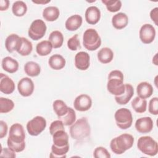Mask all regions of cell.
I'll return each instance as SVG.
<instances>
[{
	"mask_svg": "<svg viewBox=\"0 0 158 158\" xmlns=\"http://www.w3.org/2000/svg\"><path fill=\"white\" fill-rule=\"evenodd\" d=\"M85 20L90 25L96 24L101 18V11L96 6H89L85 11Z\"/></svg>",
	"mask_w": 158,
	"mask_h": 158,
	"instance_id": "17",
	"label": "cell"
},
{
	"mask_svg": "<svg viewBox=\"0 0 158 158\" xmlns=\"http://www.w3.org/2000/svg\"><path fill=\"white\" fill-rule=\"evenodd\" d=\"M60 130H65L64 125L63 124L61 120H54L51 123L49 127V133L51 135H52L56 131H59Z\"/></svg>",
	"mask_w": 158,
	"mask_h": 158,
	"instance_id": "39",
	"label": "cell"
},
{
	"mask_svg": "<svg viewBox=\"0 0 158 158\" xmlns=\"http://www.w3.org/2000/svg\"><path fill=\"white\" fill-rule=\"evenodd\" d=\"M114 118L117 126L122 130L130 128L133 123V116L131 111L127 108H120L116 110Z\"/></svg>",
	"mask_w": 158,
	"mask_h": 158,
	"instance_id": "7",
	"label": "cell"
},
{
	"mask_svg": "<svg viewBox=\"0 0 158 158\" xmlns=\"http://www.w3.org/2000/svg\"><path fill=\"white\" fill-rule=\"evenodd\" d=\"M137 147L141 152L149 156H154L158 152L157 141L149 136L140 137L138 140Z\"/></svg>",
	"mask_w": 158,
	"mask_h": 158,
	"instance_id": "5",
	"label": "cell"
},
{
	"mask_svg": "<svg viewBox=\"0 0 158 158\" xmlns=\"http://www.w3.org/2000/svg\"><path fill=\"white\" fill-rule=\"evenodd\" d=\"M59 120H61L63 124L65 126L72 125L76 120V114L75 110L72 108L69 107L68 112L64 116L59 118Z\"/></svg>",
	"mask_w": 158,
	"mask_h": 158,
	"instance_id": "34",
	"label": "cell"
},
{
	"mask_svg": "<svg viewBox=\"0 0 158 158\" xmlns=\"http://www.w3.org/2000/svg\"><path fill=\"white\" fill-rule=\"evenodd\" d=\"M52 48V45L49 40H44L37 44L36 51L39 56H46L51 52Z\"/></svg>",
	"mask_w": 158,
	"mask_h": 158,
	"instance_id": "29",
	"label": "cell"
},
{
	"mask_svg": "<svg viewBox=\"0 0 158 158\" xmlns=\"http://www.w3.org/2000/svg\"><path fill=\"white\" fill-rule=\"evenodd\" d=\"M90 126L86 117H82L75 122L70 128V135L73 139L81 141L89 136Z\"/></svg>",
	"mask_w": 158,
	"mask_h": 158,
	"instance_id": "4",
	"label": "cell"
},
{
	"mask_svg": "<svg viewBox=\"0 0 158 158\" xmlns=\"http://www.w3.org/2000/svg\"><path fill=\"white\" fill-rule=\"evenodd\" d=\"M15 88V86L14 81L9 77L1 73L0 79V91L6 94H9L14 92Z\"/></svg>",
	"mask_w": 158,
	"mask_h": 158,
	"instance_id": "16",
	"label": "cell"
},
{
	"mask_svg": "<svg viewBox=\"0 0 158 158\" xmlns=\"http://www.w3.org/2000/svg\"><path fill=\"white\" fill-rule=\"evenodd\" d=\"M132 108L137 113H144L146 110L147 101L145 99L141 98L138 96L135 97L131 102Z\"/></svg>",
	"mask_w": 158,
	"mask_h": 158,
	"instance_id": "31",
	"label": "cell"
},
{
	"mask_svg": "<svg viewBox=\"0 0 158 158\" xmlns=\"http://www.w3.org/2000/svg\"><path fill=\"white\" fill-rule=\"evenodd\" d=\"M46 30L44 22L41 19H36L30 25L28 31V36L34 41L39 40L44 36Z\"/></svg>",
	"mask_w": 158,
	"mask_h": 158,
	"instance_id": "8",
	"label": "cell"
},
{
	"mask_svg": "<svg viewBox=\"0 0 158 158\" xmlns=\"http://www.w3.org/2000/svg\"><path fill=\"white\" fill-rule=\"evenodd\" d=\"M20 37L17 34L9 35L5 40V47L9 52H13L16 51L19 44Z\"/></svg>",
	"mask_w": 158,
	"mask_h": 158,
	"instance_id": "25",
	"label": "cell"
},
{
	"mask_svg": "<svg viewBox=\"0 0 158 158\" xmlns=\"http://www.w3.org/2000/svg\"><path fill=\"white\" fill-rule=\"evenodd\" d=\"M24 71L27 75L31 77H37L41 72V67L35 62L29 61L25 64Z\"/></svg>",
	"mask_w": 158,
	"mask_h": 158,
	"instance_id": "28",
	"label": "cell"
},
{
	"mask_svg": "<svg viewBox=\"0 0 158 158\" xmlns=\"http://www.w3.org/2000/svg\"><path fill=\"white\" fill-rule=\"evenodd\" d=\"M9 6V1L8 0H1L0 1V10H6Z\"/></svg>",
	"mask_w": 158,
	"mask_h": 158,
	"instance_id": "44",
	"label": "cell"
},
{
	"mask_svg": "<svg viewBox=\"0 0 158 158\" xmlns=\"http://www.w3.org/2000/svg\"><path fill=\"white\" fill-rule=\"evenodd\" d=\"M14 107V103L12 100L6 98H0V113H8Z\"/></svg>",
	"mask_w": 158,
	"mask_h": 158,
	"instance_id": "35",
	"label": "cell"
},
{
	"mask_svg": "<svg viewBox=\"0 0 158 158\" xmlns=\"http://www.w3.org/2000/svg\"><path fill=\"white\" fill-rule=\"evenodd\" d=\"M34 83L32 80L28 77H24L20 80L17 85V88L20 95L28 97L32 94L34 91Z\"/></svg>",
	"mask_w": 158,
	"mask_h": 158,
	"instance_id": "11",
	"label": "cell"
},
{
	"mask_svg": "<svg viewBox=\"0 0 158 158\" xmlns=\"http://www.w3.org/2000/svg\"><path fill=\"white\" fill-rule=\"evenodd\" d=\"M102 2L105 4L107 9L111 12L118 11L122 7V2L119 0H102Z\"/></svg>",
	"mask_w": 158,
	"mask_h": 158,
	"instance_id": "36",
	"label": "cell"
},
{
	"mask_svg": "<svg viewBox=\"0 0 158 158\" xmlns=\"http://www.w3.org/2000/svg\"><path fill=\"white\" fill-rule=\"evenodd\" d=\"M123 74L118 70L111 71L108 76L107 89L113 95L120 96L125 90V86L123 84Z\"/></svg>",
	"mask_w": 158,
	"mask_h": 158,
	"instance_id": "2",
	"label": "cell"
},
{
	"mask_svg": "<svg viewBox=\"0 0 158 158\" xmlns=\"http://www.w3.org/2000/svg\"><path fill=\"white\" fill-rule=\"evenodd\" d=\"M25 133L23 126L16 123L11 125L7 140L8 148L15 152L23 151L25 148Z\"/></svg>",
	"mask_w": 158,
	"mask_h": 158,
	"instance_id": "1",
	"label": "cell"
},
{
	"mask_svg": "<svg viewBox=\"0 0 158 158\" xmlns=\"http://www.w3.org/2000/svg\"><path fill=\"white\" fill-rule=\"evenodd\" d=\"M92 106V99L89 96L81 94L78 96L74 100V108L78 111L84 112L89 110Z\"/></svg>",
	"mask_w": 158,
	"mask_h": 158,
	"instance_id": "12",
	"label": "cell"
},
{
	"mask_svg": "<svg viewBox=\"0 0 158 158\" xmlns=\"http://www.w3.org/2000/svg\"><path fill=\"white\" fill-rule=\"evenodd\" d=\"M52 107L58 118L64 116L69 110V107L67 106V104L60 99L54 101L52 104Z\"/></svg>",
	"mask_w": 158,
	"mask_h": 158,
	"instance_id": "32",
	"label": "cell"
},
{
	"mask_svg": "<svg viewBox=\"0 0 158 158\" xmlns=\"http://www.w3.org/2000/svg\"><path fill=\"white\" fill-rule=\"evenodd\" d=\"M125 92L120 96H115V100L116 102L120 105L127 104L134 94V89L131 85L127 83V84H125Z\"/></svg>",
	"mask_w": 158,
	"mask_h": 158,
	"instance_id": "18",
	"label": "cell"
},
{
	"mask_svg": "<svg viewBox=\"0 0 158 158\" xmlns=\"http://www.w3.org/2000/svg\"><path fill=\"white\" fill-rule=\"evenodd\" d=\"M136 130L140 133H148L152 131L154 124L149 117H144L136 120L135 125Z\"/></svg>",
	"mask_w": 158,
	"mask_h": 158,
	"instance_id": "13",
	"label": "cell"
},
{
	"mask_svg": "<svg viewBox=\"0 0 158 158\" xmlns=\"http://www.w3.org/2000/svg\"><path fill=\"white\" fill-rule=\"evenodd\" d=\"M33 50L31 41L24 37H20V40L16 51L22 56H28Z\"/></svg>",
	"mask_w": 158,
	"mask_h": 158,
	"instance_id": "22",
	"label": "cell"
},
{
	"mask_svg": "<svg viewBox=\"0 0 158 158\" xmlns=\"http://www.w3.org/2000/svg\"><path fill=\"white\" fill-rule=\"evenodd\" d=\"M0 156L2 157H12V158H14L16 157L15 152L10 149L9 148H2Z\"/></svg>",
	"mask_w": 158,
	"mask_h": 158,
	"instance_id": "41",
	"label": "cell"
},
{
	"mask_svg": "<svg viewBox=\"0 0 158 158\" xmlns=\"http://www.w3.org/2000/svg\"><path fill=\"white\" fill-rule=\"evenodd\" d=\"M93 156L95 158H110L111 157L109 151L102 146L97 147L94 149Z\"/></svg>",
	"mask_w": 158,
	"mask_h": 158,
	"instance_id": "38",
	"label": "cell"
},
{
	"mask_svg": "<svg viewBox=\"0 0 158 158\" xmlns=\"http://www.w3.org/2000/svg\"><path fill=\"white\" fill-rule=\"evenodd\" d=\"M65 59L64 57L58 54H54L49 57L48 64L52 69L59 70L63 69L65 65Z\"/></svg>",
	"mask_w": 158,
	"mask_h": 158,
	"instance_id": "24",
	"label": "cell"
},
{
	"mask_svg": "<svg viewBox=\"0 0 158 158\" xmlns=\"http://www.w3.org/2000/svg\"><path fill=\"white\" fill-rule=\"evenodd\" d=\"M158 7H155L152 9L150 12V17L152 20L155 23L156 25H158Z\"/></svg>",
	"mask_w": 158,
	"mask_h": 158,
	"instance_id": "43",
	"label": "cell"
},
{
	"mask_svg": "<svg viewBox=\"0 0 158 158\" xmlns=\"http://www.w3.org/2000/svg\"><path fill=\"white\" fill-rule=\"evenodd\" d=\"M148 110L149 113L152 115H157L158 114V98L157 97H154L150 100Z\"/></svg>",
	"mask_w": 158,
	"mask_h": 158,
	"instance_id": "40",
	"label": "cell"
},
{
	"mask_svg": "<svg viewBox=\"0 0 158 158\" xmlns=\"http://www.w3.org/2000/svg\"><path fill=\"white\" fill-rule=\"evenodd\" d=\"M60 15L59 9L55 6H48L43 11V17L48 22L56 20Z\"/></svg>",
	"mask_w": 158,
	"mask_h": 158,
	"instance_id": "26",
	"label": "cell"
},
{
	"mask_svg": "<svg viewBox=\"0 0 158 158\" xmlns=\"http://www.w3.org/2000/svg\"><path fill=\"white\" fill-rule=\"evenodd\" d=\"M67 47L71 51H76L80 48V43L77 34L74 35L67 41Z\"/></svg>",
	"mask_w": 158,
	"mask_h": 158,
	"instance_id": "37",
	"label": "cell"
},
{
	"mask_svg": "<svg viewBox=\"0 0 158 158\" xmlns=\"http://www.w3.org/2000/svg\"><path fill=\"white\" fill-rule=\"evenodd\" d=\"M0 138L2 139L3 138L4 136H6L7 133V130H8V127H7V123L4 122L3 120H1L0 121Z\"/></svg>",
	"mask_w": 158,
	"mask_h": 158,
	"instance_id": "42",
	"label": "cell"
},
{
	"mask_svg": "<svg viewBox=\"0 0 158 158\" xmlns=\"http://www.w3.org/2000/svg\"><path fill=\"white\" fill-rule=\"evenodd\" d=\"M2 67L6 72L13 73L18 70L19 63L12 57L7 56L2 60Z\"/></svg>",
	"mask_w": 158,
	"mask_h": 158,
	"instance_id": "23",
	"label": "cell"
},
{
	"mask_svg": "<svg viewBox=\"0 0 158 158\" xmlns=\"http://www.w3.org/2000/svg\"><path fill=\"white\" fill-rule=\"evenodd\" d=\"M98 59L102 64L110 62L114 58V52L111 49L105 47L101 49L98 52Z\"/></svg>",
	"mask_w": 158,
	"mask_h": 158,
	"instance_id": "27",
	"label": "cell"
},
{
	"mask_svg": "<svg viewBox=\"0 0 158 158\" xmlns=\"http://www.w3.org/2000/svg\"><path fill=\"white\" fill-rule=\"evenodd\" d=\"M49 41L51 42L54 48H59L63 44L64 36L60 31L54 30L50 33Z\"/></svg>",
	"mask_w": 158,
	"mask_h": 158,
	"instance_id": "30",
	"label": "cell"
},
{
	"mask_svg": "<svg viewBox=\"0 0 158 158\" xmlns=\"http://www.w3.org/2000/svg\"><path fill=\"white\" fill-rule=\"evenodd\" d=\"M90 57L88 53L85 51H80L75 56V65L80 70H86L89 67Z\"/></svg>",
	"mask_w": 158,
	"mask_h": 158,
	"instance_id": "15",
	"label": "cell"
},
{
	"mask_svg": "<svg viewBox=\"0 0 158 158\" xmlns=\"http://www.w3.org/2000/svg\"><path fill=\"white\" fill-rule=\"evenodd\" d=\"M32 2L33 3H35V4H47L48 2H50L51 1H32Z\"/></svg>",
	"mask_w": 158,
	"mask_h": 158,
	"instance_id": "45",
	"label": "cell"
},
{
	"mask_svg": "<svg viewBox=\"0 0 158 158\" xmlns=\"http://www.w3.org/2000/svg\"><path fill=\"white\" fill-rule=\"evenodd\" d=\"M128 23V16L123 12H118L115 14L112 18V24L113 27L117 30L124 28L127 26Z\"/></svg>",
	"mask_w": 158,
	"mask_h": 158,
	"instance_id": "20",
	"label": "cell"
},
{
	"mask_svg": "<svg viewBox=\"0 0 158 158\" xmlns=\"http://www.w3.org/2000/svg\"><path fill=\"white\" fill-rule=\"evenodd\" d=\"M157 54H156V55L154 56V57H153V59H152V62L154 61V60H155L153 63L156 65H157Z\"/></svg>",
	"mask_w": 158,
	"mask_h": 158,
	"instance_id": "46",
	"label": "cell"
},
{
	"mask_svg": "<svg viewBox=\"0 0 158 158\" xmlns=\"http://www.w3.org/2000/svg\"><path fill=\"white\" fill-rule=\"evenodd\" d=\"M134 143L133 136L128 133H123L113 138L110 143V148L115 154H122L130 149Z\"/></svg>",
	"mask_w": 158,
	"mask_h": 158,
	"instance_id": "3",
	"label": "cell"
},
{
	"mask_svg": "<svg viewBox=\"0 0 158 158\" xmlns=\"http://www.w3.org/2000/svg\"><path fill=\"white\" fill-rule=\"evenodd\" d=\"M83 44L88 51H95L101 44V39L98 31L93 28L87 29L83 33Z\"/></svg>",
	"mask_w": 158,
	"mask_h": 158,
	"instance_id": "6",
	"label": "cell"
},
{
	"mask_svg": "<svg viewBox=\"0 0 158 158\" xmlns=\"http://www.w3.org/2000/svg\"><path fill=\"white\" fill-rule=\"evenodd\" d=\"M46 127V120L41 116H36L27 123L28 133L31 136H38Z\"/></svg>",
	"mask_w": 158,
	"mask_h": 158,
	"instance_id": "9",
	"label": "cell"
},
{
	"mask_svg": "<svg viewBox=\"0 0 158 158\" xmlns=\"http://www.w3.org/2000/svg\"><path fill=\"white\" fill-rule=\"evenodd\" d=\"M83 22L82 17L78 14L73 15L69 17L65 23V26L69 31H75L81 25Z\"/></svg>",
	"mask_w": 158,
	"mask_h": 158,
	"instance_id": "21",
	"label": "cell"
},
{
	"mask_svg": "<svg viewBox=\"0 0 158 158\" xmlns=\"http://www.w3.org/2000/svg\"><path fill=\"white\" fill-rule=\"evenodd\" d=\"M52 136L53 146L59 148L69 147V136L65 130H60L57 131Z\"/></svg>",
	"mask_w": 158,
	"mask_h": 158,
	"instance_id": "14",
	"label": "cell"
},
{
	"mask_svg": "<svg viewBox=\"0 0 158 158\" xmlns=\"http://www.w3.org/2000/svg\"><path fill=\"white\" fill-rule=\"evenodd\" d=\"M12 11L14 15L17 17H22L27 11V6L23 1H17L12 4Z\"/></svg>",
	"mask_w": 158,
	"mask_h": 158,
	"instance_id": "33",
	"label": "cell"
},
{
	"mask_svg": "<svg viewBox=\"0 0 158 158\" xmlns=\"http://www.w3.org/2000/svg\"><path fill=\"white\" fill-rule=\"evenodd\" d=\"M136 93L138 97L146 99L151 96L153 93L152 86L148 82L143 81L139 83L136 87Z\"/></svg>",
	"mask_w": 158,
	"mask_h": 158,
	"instance_id": "19",
	"label": "cell"
},
{
	"mask_svg": "<svg viewBox=\"0 0 158 158\" xmlns=\"http://www.w3.org/2000/svg\"><path fill=\"white\" fill-rule=\"evenodd\" d=\"M139 36L142 43L144 44H150L154 40L156 37V30L149 23L144 24L139 30Z\"/></svg>",
	"mask_w": 158,
	"mask_h": 158,
	"instance_id": "10",
	"label": "cell"
}]
</instances>
